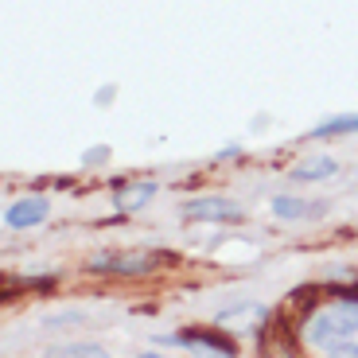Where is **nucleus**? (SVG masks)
Returning <instances> with one entry per match:
<instances>
[{
	"instance_id": "f257e3e1",
	"label": "nucleus",
	"mask_w": 358,
	"mask_h": 358,
	"mask_svg": "<svg viewBox=\"0 0 358 358\" xmlns=\"http://www.w3.org/2000/svg\"><path fill=\"white\" fill-rule=\"evenodd\" d=\"M164 261H171L168 253H152V250H136V253H117V250H106V253H94L86 261L90 273H106V277H148L152 268H160Z\"/></svg>"
},
{
	"instance_id": "f03ea898",
	"label": "nucleus",
	"mask_w": 358,
	"mask_h": 358,
	"mask_svg": "<svg viewBox=\"0 0 358 358\" xmlns=\"http://www.w3.org/2000/svg\"><path fill=\"white\" fill-rule=\"evenodd\" d=\"M358 331V308H343V312H315L312 327H308V339L312 343H331L339 335Z\"/></svg>"
},
{
	"instance_id": "7ed1b4c3",
	"label": "nucleus",
	"mask_w": 358,
	"mask_h": 358,
	"mask_svg": "<svg viewBox=\"0 0 358 358\" xmlns=\"http://www.w3.org/2000/svg\"><path fill=\"white\" fill-rule=\"evenodd\" d=\"M183 218L191 222H238L242 218V206L230 203V199H218V195H206V199H191L183 203Z\"/></svg>"
},
{
	"instance_id": "20e7f679",
	"label": "nucleus",
	"mask_w": 358,
	"mask_h": 358,
	"mask_svg": "<svg viewBox=\"0 0 358 358\" xmlns=\"http://www.w3.org/2000/svg\"><path fill=\"white\" fill-rule=\"evenodd\" d=\"M171 343H179V347L187 350H210V355H238V343H234V335H222V331H199V327H191V331H179Z\"/></svg>"
},
{
	"instance_id": "39448f33",
	"label": "nucleus",
	"mask_w": 358,
	"mask_h": 358,
	"mask_svg": "<svg viewBox=\"0 0 358 358\" xmlns=\"http://www.w3.org/2000/svg\"><path fill=\"white\" fill-rule=\"evenodd\" d=\"M315 300H320V288H315V285H304L300 292H292V296L285 300V312H280L277 320L288 323V327L296 331L304 320H312V315H315Z\"/></svg>"
},
{
	"instance_id": "423d86ee",
	"label": "nucleus",
	"mask_w": 358,
	"mask_h": 358,
	"mask_svg": "<svg viewBox=\"0 0 358 358\" xmlns=\"http://www.w3.org/2000/svg\"><path fill=\"white\" fill-rule=\"evenodd\" d=\"M43 218H47V199H16L4 210V226L8 230H27V226H39Z\"/></svg>"
},
{
	"instance_id": "0eeeda50",
	"label": "nucleus",
	"mask_w": 358,
	"mask_h": 358,
	"mask_svg": "<svg viewBox=\"0 0 358 358\" xmlns=\"http://www.w3.org/2000/svg\"><path fill=\"white\" fill-rule=\"evenodd\" d=\"M156 195V183H136V187H121V191H113V203H117V210L121 215H133V210H141L148 199Z\"/></svg>"
},
{
	"instance_id": "6e6552de",
	"label": "nucleus",
	"mask_w": 358,
	"mask_h": 358,
	"mask_svg": "<svg viewBox=\"0 0 358 358\" xmlns=\"http://www.w3.org/2000/svg\"><path fill=\"white\" fill-rule=\"evenodd\" d=\"M335 171H339V164H335L331 156H315V160H308V164H296L292 179L296 183H315V179H327V176H335Z\"/></svg>"
},
{
	"instance_id": "1a4fd4ad",
	"label": "nucleus",
	"mask_w": 358,
	"mask_h": 358,
	"mask_svg": "<svg viewBox=\"0 0 358 358\" xmlns=\"http://www.w3.org/2000/svg\"><path fill=\"white\" fill-rule=\"evenodd\" d=\"M320 206H312V203H300V199H292V195H280V199H273V215L277 218H285V222H296V218H304V215H315Z\"/></svg>"
},
{
	"instance_id": "9d476101",
	"label": "nucleus",
	"mask_w": 358,
	"mask_h": 358,
	"mask_svg": "<svg viewBox=\"0 0 358 358\" xmlns=\"http://www.w3.org/2000/svg\"><path fill=\"white\" fill-rule=\"evenodd\" d=\"M347 133H358V113L331 117V121H323V125H315V129H312L315 141H323V136H347Z\"/></svg>"
},
{
	"instance_id": "9b49d317",
	"label": "nucleus",
	"mask_w": 358,
	"mask_h": 358,
	"mask_svg": "<svg viewBox=\"0 0 358 358\" xmlns=\"http://www.w3.org/2000/svg\"><path fill=\"white\" fill-rule=\"evenodd\" d=\"M51 355H90V358H101L98 343H71V347H55Z\"/></svg>"
},
{
	"instance_id": "f8f14e48",
	"label": "nucleus",
	"mask_w": 358,
	"mask_h": 358,
	"mask_svg": "<svg viewBox=\"0 0 358 358\" xmlns=\"http://www.w3.org/2000/svg\"><path fill=\"white\" fill-rule=\"evenodd\" d=\"M323 350L327 355H343V358H350V355L358 358V343H350V339H331V343H323Z\"/></svg>"
},
{
	"instance_id": "ddd939ff",
	"label": "nucleus",
	"mask_w": 358,
	"mask_h": 358,
	"mask_svg": "<svg viewBox=\"0 0 358 358\" xmlns=\"http://www.w3.org/2000/svg\"><path fill=\"white\" fill-rule=\"evenodd\" d=\"M331 296H339V300H358V285L347 288V285H331Z\"/></svg>"
}]
</instances>
